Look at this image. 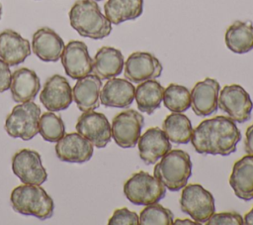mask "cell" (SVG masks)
Returning <instances> with one entry per match:
<instances>
[{
  "mask_svg": "<svg viewBox=\"0 0 253 225\" xmlns=\"http://www.w3.org/2000/svg\"><path fill=\"white\" fill-rule=\"evenodd\" d=\"M241 133L235 122L222 115L202 121L194 130L191 143L199 154L228 156L236 151Z\"/></svg>",
  "mask_w": 253,
  "mask_h": 225,
  "instance_id": "1",
  "label": "cell"
},
{
  "mask_svg": "<svg viewBox=\"0 0 253 225\" xmlns=\"http://www.w3.org/2000/svg\"><path fill=\"white\" fill-rule=\"evenodd\" d=\"M68 16L71 27L82 37L101 40L112 32V23L102 14L94 0H77Z\"/></svg>",
  "mask_w": 253,
  "mask_h": 225,
  "instance_id": "2",
  "label": "cell"
},
{
  "mask_svg": "<svg viewBox=\"0 0 253 225\" xmlns=\"http://www.w3.org/2000/svg\"><path fill=\"white\" fill-rule=\"evenodd\" d=\"M14 211L46 220L53 215L54 202L47 192L37 184L23 183L15 187L10 196Z\"/></svg>",
  "mask_w": 253,
  "mask_h": 225,
  "instance_id": "3",
  "label": "cell"
},
{
  "mask_svg": "<svg viewBox=\"0 0 253 225\" xmlns=\"http://www.w3.org/2000/svg\"><path fill=\"white\" fill-rule=\"evenodd\" d=\"M153 175L169 190L182 189L192 175V161L183 150H170L154 166Z\"/></svg>",
  "mask_w": 253,
  "mask_h": 225,
  "instance_id": "4",
  "label": "cell"
},
{
  "mask_svg": "<svg viewBox=\"0 0 253 225\" xmlns=\"http://www.w3.org/2000/svg\"><path fill=\"white\" fill-rule=\"evenodd\" d=\"M124 193L134 205H149L160 201L166 194V187L146 171L134 172L124 184Z\"/></svg>",
  "mask_w": 253,
  "mask_h": 225,
  "instance_id": "5",
  "label": "cell"
},
{
  "mask_svg": "<svg viewBox=\"0 0 253 225\" xmlns=\"http://www.w3.org/2000/svg\"><path fill=\"white\" fill-rule=\"evenodd\" d=\"M40 116L41 108L34 101L18 104L6 118L5 131L12 138L29 141L39 133Z\"/></svg>",
  "mask_w": 253,
  "mask_h": 225,
  "instance_id": "6",
  "label": "cell"
},
{
  "mask_svg": "<svg viewBox=\"0 0 253 225\" xmlns=\"http://www.w3.org/2000/svg\"><path fill=\"white\" fill-rule=\"evenodd\" d=\"M181 210L193 220L203 224L214 213V197L199 183L186 184L180 197Z\"/></svg>",
  "mask_w": 253,
  "mask_h": 225,
  "instance_id": "7",
  "label": "cell"
},
{
  "mask_svg": "<svg viewBox=\"0 0 253 225\" xmlns=\"http://www.w3.org/2000/svg\"><path fill=\"white\" fill-rule=\"evenodd\" d=\"M143 126V116L134 109H126L113 118L112 137L119 147L133 148L138 142Z\"/></svg>",
  "mask_w": 253,
  "mask_h": 225,
  "instance_id": "8",
  "label": "cell"
},
{
  "mask_svg": "<svg viewBox=\"0 0 253 225\" xmlns=\"http://www.w3.org/2000/svg\"><path fill=\"white\" fill-rule=\"evenodd\" d=\"M218 107L234 122L244 123L251 117L253 103L241 85L229 84L225 85L219 92Z\"/></svg>",
  "mask_w": 253,
  "mask_h": 225,
  "instance_id": "9",
  "label": "cell"
},
{
  "mask_svg": "<svg viewBox=\"0 0 253 225\" xmlns=\"http://www.w3.org/2000/svg\"><path fill=\"white\" fill-rule=\"evenodd\" d=\"M12 170L23 183L41 185L47 179L41 155L30 149H22L12 158Z\"/></svg>",
  "mask_w": 253,
  "mask_h": 225,
  "instance_id": "10",
  "label": "cell"
},
{
  "mask_svg": "<svg viewBox=\"0 0 253 225\" xmlns=\"http://www.w3.org/2000/svg\"><path fill=\"white\" fill-rule=\"evenodd\" d=\"M77 132L98 149L106 147L112 138L111 124L107 117L100 112H83L76 123Z\"/></svg>",
  "mask_w": 253,
  "mask_h": 225,
  "instance_id": "11",
  "label": "cell"
},
{
  "mask_svg": "<svg viewBox=\"0 0 253 225\" xmlns=\"http://www.w3.org/2000/svg\"><path fill=\"white\" fill-rule=\"evenodd\" d=\"M162 64L150 53L134 52L125 62V77L133 83L155 79L162 73Z\"/></svg>",
  "mask_w": 253,
  "mask_h": 225,
  "instance_id": "12",
  "label": "cell"
},
{
  "mask_svg": "<svg viewBox=\"0 0 253 225\" xmlns=\"http://www.w3.org/2000/svg\"><path fill=\"white\" fill-rule=\"evenodd\" d=\"M60 58L65 73L73 79L82 78L93 70V59L86 44L81 41H70L65 46Z\"/></svg>",
  "mask_w": 253,
  "mask_h": 225,
  "instance_id": "13",
  "label": "cell"
},
{
  "mask_svg": "<svg viewBox=\"0 0 253 225\" xmlns=\"http://www.w3.org/2000/svg\"><path fill=\"white\" fill-rule=\"evenodd\" d=\"M40 100L49 111L67 109L73 100L72 89L67 79L59 74L50 76L40 93Z\"/></svg>",
  "mask_w": 253,
  "mask_h": 225,
  "instance_id": "14",
  "label": "cell"
},
{
  "mask_svg": "<svg viewBox=\"0 0 253 225\" xmlns=\"http://www.w3.org/2000/svg\"><path fill=\"white\" fill-rule=\"evenodd\" d=\"M55 153L57 158L66 163L83 164L93 156V145L78 132L65 134L56 142Z\"/></svg>",
  "mask_w": 253,
  "mask_h": 225,
  "instance_id": "15",
  "label": "cell"
},
{
  "mask_svg": "<svg viewBox=\"0 0 253 225\" xmlns=\"http://www.w3.org/2000/svg\"><path fill=\"white\" fill-rule=\"evenodd\" d=\"M220 85L217 80L206 77L197 82L191 91V107L200 117H206L217 110Z\"/></svg>",
  "mask_w": 253,
  "mask_h": 225,
  "instance_id": "16",
  "label": "cell"
},
{
  "mask_svg": "<svg viewBox=\"0 0 253 225\" xmlns=\"http://www.w3.org/2000/svg\"><path fill=\"white\" fill-rule=\"evenodd\" d=\"M140 159L146 165H153L171 150V143L159 127L148 128L138 139Z\"/></svg>",
  "mask_w": 253,
  "mask_h": 225,
  "instance_id": "17",
  "label": "cell"
},
{
  "mask_svg": "<svg viewBox=\"0 0 253 225\" xmlns=\"http://www.w3.org/2000/svg\"><path fill=\"white\" fill-rule=\"evenodd\" d=\"M65 48L63 40L53 30L43 27L33 35V53L42 61H57Z\"/></svg>",
  "mask_w": 253,
  "mask_h": 225,
  "instance_id": "18",
  "label": "cell"
},
{
  "mask_svg": "<svg viewBox=\"0 0 253 225\" xmlns=\"http://www.w3.org/2000/svg\"><path fill=\"white\" fill-rule=\"evenodd\" d=\"M135 87L124 78H110L100 92V102L106 107L126 108L134 99Z\"/></svg>",
  "mask_w": 253,
  "mask_h": 225,
  "instance_id": "19",
  "label": "cell"
},
{
  "mask_svg": "<svg viewBox=\"0 0 253 225\" xmlns=\"http://www.w3.org/2000/svg\"><path fill=\"white\" fill-rule=\"evenodd\" d=\"M31 55L30 42L13 30L0 33V58L9 66L22 63Z\"/></svg>",
  "mask_w": 253,
  "mask_h": 225,
  "instance_id": "20",
  "label": "cell"
},
{
  "mask_svg": "<svg viewBox=\"0 0 253 225\" xmlns=\"http://www.w3.org/2000/svg\"><path fill=\"white\" fill-rule=\"evenodd\" d=\"M229 184L238 198L253 199V155L247 154L234 163Z\"/></svg>",
  "mask_w": 253,
  "mask_h": 225,
  "instance_id": "21",
  "label": "cell"
},
{
  "mask_svg": "<svg viewBox=\"0 0 253 225\" xmlns=\"http://www.w3.org/2000/svg\"><path fill=\"white\" fill-rule=\"evenodd\" d=\"M102 79L95 74H88L77 79L72 96L78 109L82 112L93 111L100 106V92Z\"/></svg>",
  "mask_w": 253,
  "mask_h": 225,
  "instance_id": "22",
  "label": "cell"
},
{
  "mask_svg": "<svg viewBox=\"0 0 253 225\" xmlns=\"http://www.w3.org/2000/svg\"><path fill=\"white\" fill-rule=\"evenodd\" d=\"M40 88L41 81L34 70L22 67L12 73L10 90L14 101L19 103L33 101Z\"/></svg>",
  "mask_w": 253,
  "mask_h": 225,
  "instance_id": "23",
  "label": "cell"
},
{
  "mask_svg": "<svg viewBox=\"0 0 253 225\" xmlns=\"http://www.w3.org/2000/svg\"><path fill=\"white\" fill-rule=\"evenodd\" d=\"M125 65L123 54L113 47H102L93 59L92 72L100 79H110L122 73Z\"/></svg>",
  "mask_w": 253,
  "mask_h": 225,
  "instance_id": "24",
  "label": "cell"
},
{
  "mask_svg": "<svg viewBox=\"0 0 253 225\" xmlns=\"http://www.w3.org/2000/svg\"><path fill=\"white\" fill-rule=\"evenodd\" d=\"M228 50L235 54H246L253 50V25L250 21L233 22L224 34Z\"/></svg>",
  "mask_w": 253,
  "mask_h": 225,
  "instance_id": "25",
  "label": "cell"
},
{
  "mask_svg": "<svg viewBox=\"0 0 253 225\" xmlns=\"http://www.w3.org/2000/svg\"><path fill=\"white\" fill-rule=\"evenodd\" d=\"M105 16L115 25L138 18L143 11V0H108L104 5Z\"/></svg>",
  "mask_w": 253,
  "mask_h": 225,
  "instance_id": "26",
  "label": "cell"
},
{
  "mask_svg": "<svg viewBox=\"0 0 253 225\" xmlns=\"http://www.w3.org/2000/svg\"><path fill=\"white\" fill-rule=\"evenodd\" d=\"M163 86L155 79L140 82L135 88L134 98L140 112L148 115L159 108L163 99Z\"/></svg>",
  "mask_w": 253,
  "mask_h": 225,
  "instance_id": "27",
  "label": "cell"
},
{
  "mask_svg": "<svg viewBox=\"0 0 253 225\" xmlns=\"http://www.w3.org/2000/svg\"><path fill=\"white\" fill-rule=\"evenodd\" d=\"M163 132L169 141L175 144H187L191 141L193 127L190 119L178 112L166 116L162 124Z\"/></svg>",
  "mask_w": 253,
  "mask_h": 225,
  "instance_id": "28",
  "label": "cell"
},
{
  "mask_svg": "<svg viewBox=\"0 0 253 225\" xmlns=\"http://www.w3.org/2000/svg\"><path fill=\"white\" fill-rule=\"evenodd\" d=\"M163 103L168 110L182 113L191 106V92L186 86L170 83L164 89Z\"/></svg>",
  "mask_w": 253,
  "mask_h": 225,
  "instance_id": "29",
  "label": "cell"
},
{
  "mask_svg": "<svg viewBox=\"0 0 253 225\" xmlns=\"http://www.w3.org/2000/svg\"><path fill=\"white\" fill-rule=\"evenodd\" d=\"M39 133L47 142H57L65 135V125L60 116L45 112L39 119Z\"/></svg>",
  "mask_w": 253,
  "mask_h": 225,
  "instance_id": "30",
  "label": "cell"
},
{
  "mask_svg": "<svg viewBox=\"0 0 253 225\" xmlns=\"http://www.w3.org/2000/svg\"><path fill=\"white\" fill-rule=\"evenodd\" d=\"M174 215L172 211L156 203L146 205L139 214V224L141 225H170L173 224Z\"/></svg>",
  "mask_w": 253,
  "mask_h": 225,
  "instance_id": "31",
  "label": "cell"
},
{
  "mask_svg": "<svg viewBox=\"0 0 253 225\" xmlns=\"http://www.w3.org/2000/svg\"><path fill=\"white\" fill-rule=\"evenodd\" d=\"M109 225H138L139 217L134 211L126 207L116 209L108 221Z\"/></svg>",
  "mask_w": 253,
  "mask_h": 225,
  "instance_id": "32",
  "label": "cell"
},
{
  "mask_svg": "<svg viewBox=\"0 0 253 225\" xmlns=\"http://www.w3.org/2000/svg\"><path fill=\"white\" fill-rule=\"evenodd\" d=\"M207 225H242L243 218L237 212L213 213L206 222Z\"/></svg>",
  "mask_w": 253,
  "mask_h": 225,
  "instance_id": "33",
  "label": "cell"
},
{
  "mask_svg": "<svg viewBox=\"0 0 253 225\" xmlns=\"http://www.w3.org/2000/svg\"><path fill=\"white\" fill-rule=\"evenodd\" d=\"M11 76L12 73L9 65L0 59V92H4L10 88Z\"/></svg>",
  "mask_w": 253,
  "mask_h": 225,
  "instance_id": "34",
  "label": "cell"
},
{
  "mask_svg": "<svg viewBox=\"0 0 253 225\" xmlns=\"http://www.w3.org/2000/svg\"><path fill=\"white\" fill-rule=\"evenodd\" d=\"M244 150L248 155H253V123L246 129Z\"/></svg>",
  "mask_w": 253,
  "mask_h": 225,
  "instance_id": "35",
  "label": "cell"
},
{
  "mask_svg": "<svg viewBox=\"0 0 253 225\" xmlns=\"http://www.w3.org/2000/svg\"><path fill=\"white\" fill-rule=\"evenodd\" d=\"M243 224L253 225V207L247 212L243 218Z\"/></svg>",
  "mask_w": 253,
  "mask_h": 225,
  "instance_id": "36",
  "label": "cell"
},
{
  "mask_svg": "<svg viewBox=\"0 0 253 225\" xmlns=\"http://www.w3.org/2000/svg\"><path fill=\"white\" fill-rule=\"evenodd\" d=\"M173 224L175 225H185V224H189V225H200L201 223L197 222V221H191L190 219H177L175 221H173Z\"/></svg>",
  "mask_w": 253,
  "mask_h": 225,
  "instance_id": "37",
  "label": "cell"
},
{
  "mask_svg": "<svg viewBox=\"0 0 253 225\" xmlns=\"http://www.w3.org/2000/svg\"><path fill=\"white\" fill-rule=\"evenodd\" d=\"M1 15H2V6L0 4V19H1Z\"/></svg>",
  "mask_w": 253,
  "mask_h": 225,
  "instance_id": "38",
  "label": "cell"
},
{
  "mask_svg": "<svg viewBox=\"0 0 253 225\" xmlns=\"http://www.w3.org/2000/svg\"><path fill=\"white\" fill-rule=\"evenodd\" d=\"M94 1H102V0H94Z\"/></svg>",
  "mask_w": 253,
  "mask_h": 225,
  "instance_id": "39",
  "label": "cell"
}]
</instances>
